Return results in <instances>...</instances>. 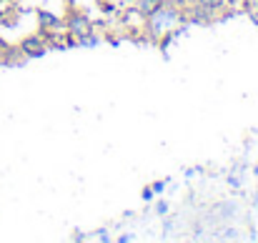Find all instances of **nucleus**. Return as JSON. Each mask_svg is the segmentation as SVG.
I'll use <instances>...</instances> for the list:
<instances>
[{
    "instance_id": "obj_1",
    "label": "nucleus",
    "mask_w": 258,
    "mask_h": 243,
    "mask_svg": "<svg viewBox=\"0 0 258 243\" xmlns=\"http://www.w3.org/2000/svg\"><path fill=\"white\" fill-rule=\"evenodd\" d=\"M185 23V10L178 8L175 3H161L148 18H146V30L151 33L153 40H163V38H175V30H183Z\"/></svg>"
},
{
    "instance_id": "obj_2",
    "label": "nucleus",
    "mask_w": 258,
    "mask_h": 243,
    "mask_svg": "<svg viewBox=\"0 0 258 243\" xmlns=\"http://www.w3.org/2000/svg\"><path fill=\"white\" fill-rule=\"evenodd\" d=\"M68 30H71V33L76 35V40H78L81 35L93 33V23H90V18H88L86 13L76 10V13H71V15H68Z\"/></svg>"
},
{
    "instance_id": "obj_3",
    "label": "nucleus",
    "mask_w": 258,
    "mask_h": 243,
    "mask_svg": "<svg viewBox=\"0 0 258 243\" xmlns=\"http://www.w3.org/2000/svg\"><path fill=\"white\" fill-rule=\"evenodd\" d=\"M20 53H23L25 58H30V55H43V53H45V43H43V38H35V35H30L28 40H23V45H20Z\"/></svg>"
},
{
    "instance_id": "obj_4",
    "label": "nucleus",
    "mask_w": 258,
    "mask_h": 243,
    "mask_svg": "<svg viewBox=\"0 0 258 243\" xmlns=\"http://www.w3.org/2000/svg\"><path fill=\"white\" fill-rule=\"evenodd\" d=\"M216 213V221H228V218H233L236 213H238V206L233 203V201H223V203H218L216 208H213Z\"/></svg>"
},
{
    "instance_id": "obj_5",
    "label": "nucleus",
    "mask_w": 258,
    "mask_h": 243,
    "mask_svg": "<svg viewBox=\"0 0 258 243\" xmlns=\"http://www.w3.org/2000/svg\"><path fill=\"white\" fill-rule=\"evenodd\" d=\"M163 0H136V5H133V10L138 13V15H143V18H148L158 5H161Z\"/></svg>"
},
{
    "instance_id": "obj_6",
    "label": "nucleus",
    "mask_w": 258,
    "mask_h": 243,
    "mask_svg": "<svg viewBox=\"0 0 258 243\" xmlns=\"http://www.w3.org/2000/svg\"><path fill=\"white\" fill-rule=\"evenodd\" d=\"M38 18H40V30H53L58 25V18L53 13H48V10H40Z\"/></svg>"
},
{
    "instance_id": "obj_7",
    "label": "nucleus",
    "mask_w": 258,
    "mask_h": 243,
    "mask_svg": "<svg viewBox=\"0 0 258 243\" xmlns=\"http://www.w3.org/2000/svg\"><path fill=\"white\" fill-rule=\"evenodd\" d=\"M171 183V178H163V180H156V183H151V191L156 193V196H161L163 191H166V186Z\"/></svg>"
},
{
    "instance_id": "obj_8",
    "label": "nucleus",
    "mask_w": 258,
    "mask_h": 243,
    "mask_svg": "<svg viewBox=\"0 0 258 243\" xmlns=\"http://www.w3.org/2000/svg\"><path fill=\"white\" fill-rule=\"evenodd\" d=\"M168 208H171V206H168V201H156V206H153L156 216H163V218L168 216Z\"/></svg>"
},
{
    "instance_id": "obj_9",
    "label": "nucleus",
    "mask_w": 258,
    "mask_h": 243,
    "mask_svg": "<svg viewBox=\"0 0 258 243\" xmlns=\"http://www.w3.org/2000/svg\"><path fill=\"white\" fill-rule=\"evenodd\" d=\"M90 238H95V241H113V236L108 233V228H98V233H93Z\"/></svg>"
},
{
    "instance_id": "obj_10",
    "label": "nucleus",
    "mask_w": 258,
    "mask_h": 243,
    "mask_svg": "<svg viewBox=\"0 0 258 243\" xmlns=\"http://www.w3.org/2000/svg\"><path fill=\"white\" fill-rule=\"evenodd\" d=\"M218 238H228V241H231V238H238V231L228 226V228H223V233H218Z\"/></svg>"
},
{
    "instance_id": "obj_11",
    "label": "nucleus",
    "mask_w": 258,
    "mask_h": 243,
    "mask_svg": "<svg viewBox=\"0 0 258 243\" xmlns=\"http://www.w3.org/2000/svg\"><path fill=\"white\" fill-rule=\"evenodd\" d=\"M118 241H120V243H128V241H136V236H133V233H123V236H118Z\"/></svg>"
},
{
    "instance_id": "obj_12",
    "label": "nucleus",
    "mask_w": 258,
    "mask_h": 243,
    "mask_svg": "<svg viewBox=\"0 0 258 243\" xmlns=\"http://www.w3.org/2000/svg\"><path fill=\"white\" fill-rule=\"evenodd\" d=\"M153 196H156V193H153V191H151V186H148V188L143 191V201H153Z\"/></svg>"
},
{
    "instance_id": "obj_13",
    "label": "nucleus",
    "mask_w": 258,
    "mask_h": 243,
    "mask_svg": "<svg viewBox=\"0 0 258 243\" xmlns=\"http://www.w3.org/2000/svg\"><path fill=\"white\" fill-rule=\"evenodd\" d=\"M248 15H251V20L258 25V8H256V10H248Z\"/></svg>"
},
{
    "instance_id": "obj_14",
    "label": "nucleus",
    "mask_w": 258,
    "mask_h": 243,
    "mask_svg": "<svg viewBox=\"0 0 258 243\" xmlns=\"http://www.w3.org/2000/svg\"><path fill=\"white\" fill-rule=\"evenodd\" d=\"M253 206H256V208H258V191H256V193H253Z\"/></svg>"
}]
</instances>
